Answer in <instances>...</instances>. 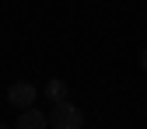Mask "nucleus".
<instances>
[{
  "instance_id": "nucleus-1",
  "label": "nucleus",
  "mask_w": 147,
  "mask_h": 129,
  "mask_svg": "<svg viewBox=\"0 0 147 129\" xmlns=\"http://www.w3.org/2000/svg\"><path fill=\"white\" fill-rule=\"evenodd\" d=\"M49 129H84V112L74 101H56L49 108Z\"/></svg>"
},
{
  "instance_id": "nucleus-2",
  "label": "nucleus",
  "mask_w": 147,
  "mask_h": 129,
  "mask_svg": "<svg viewBox=\"0 0 147 129\" xmlns=\"http://www.w3.org/2000/svg\"><path fill=\"white\" fill-rule=\"evenodd\" d=\"M35 98H39V91H35V84H28V80H14L7 87V101L14 108H32Z\"/></svg>"
},
{
  "instance_id": "nucleus-3",
  "label": "nucleus",
  "mask_w": 147,
  "mask_h": 129,
  "mask_svg": "<svg viewBox=\"0 0 147 129\" xmlns=\"http://www.w3.org/2000/svg\"><path fill=\"white\" fill-rule=\"evenodd\" d=\"M49 126V115L46 112H39V108H21V115H18V126L14 129H46Z\"/></svg>"
},
{
  "instance_id": "nucleus-4",
  "label": "nucleus",
  "mask_w": 147,
  "mask_h": 129,
  "mask_svg": "<svg viewBox=\"0 0 147 129\" xmlns=\"http://www.w3.org/2000/svg\"><path fill=\"white\" fill-rule=\"evenodd\" d=\"M67 94H70V87H67V80H60V77H53V80H46V98L56 105V101H67Z\"/></svg>"
},
{
  "instance_id": "nucleus-5",
  "label": "nucleus",
  "mask_w": 147,
  "mask_h": 129,
  "mask_svg": "<svg viewBox=\"0 0 147 129\" xmlns=\"http://www.w3.org/2000/svg\"><path fill=\"white\" fill-rule=\"evenodd\" d=\"M140 70H144V73H147V49H144V52H140Z\"/></svg>"
},
{
  "instance_id": "nucleus-6",
  "label": "nucleus",
  "mask_w": 147,
  "mask_h": 129,
  "mask_svg": "<svg viewBox=\"0 0 147 129\" xmlns=\"http://www.w3.org/2000/svg\"><path fill=\"white\" fill-rule=\"evenodd\" d=\"M0 129H11V126H4V122H0Z\"/></svg>"
}]
</instances>
